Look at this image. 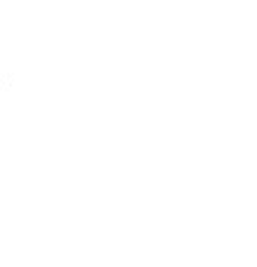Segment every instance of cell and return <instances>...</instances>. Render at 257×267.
<instances>
[]
</instances>
